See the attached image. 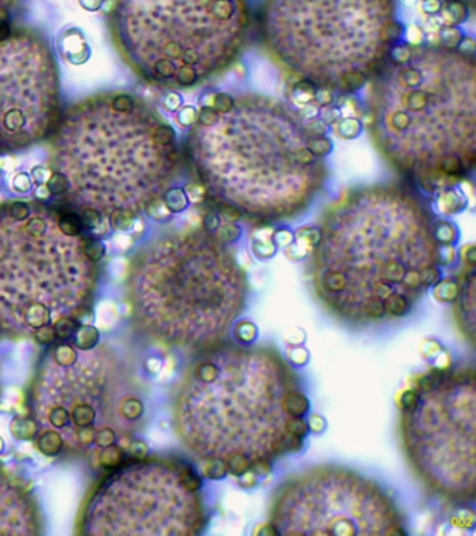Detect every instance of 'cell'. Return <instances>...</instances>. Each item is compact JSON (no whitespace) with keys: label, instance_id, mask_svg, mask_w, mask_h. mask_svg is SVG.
Segmentation results:
<instances>
[{"label":"cell","instance_id":"36","mask_svg":"<svg viewBox=\"0 0 476 536\" xmlns=\"http://www.w3.org/2000/svg\"><path fill=\"white\" fill-rule=\"evenodd\" d=\"M271 241L275 248H288L295 241V235L286 228H278L272 232Z\"/></svg>","mask_w":476,"mask_h":536},{"label":"cell","instance_id":"39","mask_svg":"<svg viewBox=\"0 0 476 536\" xmlns=\"http://www.w3.org/2000/svg\"><path fill=\"white\" fill-rule=\"evenodd\" d=\"M362 130V125L356 119H346L341 123L340 133L345 139L356 137Z\"/></svg>","mask_w":476,"mask_h":536},{"label":"cell","instance_id":"1","mask_svg":"<svg viewBox=\"0 0 476 536\" xmlns=\"http://www.w3.org/2000/svg\"><path fill=\"white\" fill-rule=\"evenodd\" d=\"M333 142L291 104L260 93H218L187 139L192 168L228 221L270 225L304 214L328 178Z\"/></svg>","mask_w":476,"mask_h":536},{"label":"cell","instance_id":"18","mask_svg":"<svg viewBox=\"0 0 476 536\" xmlns=\"http://www.w3.org/2000/svg\"><path fill=\"white\" fill-rule=\"evenodd\" d=\"M438 203L440 211L444 214H457L465 209L467 199L458 190H455L454 186H451L440 190Z\"/></svg>","mask_w":476,"mask_h":536},{"label":"cell","instance_id":"35","mask_svg":"<svg viewBox=\"0 0 476 536\" xmlns=\"http://www.w3.org/2000/svg\"><path fill=\"white\" fill-rule=\"evenodd\" d=\"M48 190L55 196H62L68 193V180L61 174L55 172L46 183Z\"/></svg>","mask_w":476,"mask_h":536},{"label":"cell","instance_id":"40","mask_svg":"<svg viewBox=\"0 0 476 536\" xmlns=\"http://www.w3.org/2000/svg\"><path fill=\"white\" fill-rule=\"evenodd\" d=\"M252 472H254L257 476H267L272 472V464L270 460H266V458H256V460H252L250 463V468H249Z\"/></svg>","mask_w":476,"mask_h":536},{"label":"cell","instance_id":"50","mask_svg":"<svg viewBox=\"0 0 476 536\" xmlns=\"http://www.w3.org/2000/svg\"><path fill=\"white\" fill-rule=\"evenodd\" d=\"M80 3L86 10L95 11L103 7V0H80Z\"/></svg>","mask_w":476,"mask_h":536},{"label":"cell","instance_id":"37","mask_svg":"<svg viewBox=\"0 0 476 536\" xmlns=\"http://www.w3.org/2000/svg\"><path fill=\"white\" fill-rule=\"evenodd\" d=\"M84 251L87 257L97 263L98 260L103 258V253H105V248H103V242L100 241H95V239H86L84 242Z\"/></svg>","mask_w":476,"mask_h":536},{"label":"cell","instance_id":"29","mask_svg":"<svg viewBox=\"0 0 476 536\" xmlns=\"http://www.w3.org/2000/svg\"><path fill=\"white\" fill-rule=\"evenodd\" d=\"M11 431L19 438H31L36 434V425L34 419H23L17 418L11 424Z\"/></svg>","mask_w":476,"mask_h":536},{"label":"cell","instance_id":"31","mask_svg":"<svg viewBox=\"0 0 476 536\" xmlns=\"http://www.w3.org/2000/svg\"><path fill=\"white\" fill-rule=\"evenodd\" d=\"M253 251L259 258H270L275 253L276 248L272 243L270 238H254L253 241Z\"/></svg>","mask_w":476,"mask_h":536},{"label":"cell","instance_id":"43","mask_svg":"<svg viewBox=\"0 0 476 536\" xmlns=\"http://www.w3.org/2000/svg\"><path fill=\"white\" fill-rule=\"evenodd\" d=\"M237 478H238L239 488H242V489H253L259 485V476L254 472H252L250 469L246 471L244 473L239 475Z\"/></svg>","mask_w":476,"mask_h":536},{"label":"cell","instance_id":"6","mask_svg":"<svg viewBox=\"0 0 476 536\" xmlns=\"http://www.w3.org/2000/svg\"><path fill=\"white\" fill-rule=\"evenodd\" d=\"M219 373L209 383L183 376L173 401L175 428L199 460H228L242 453L250 460L286 453L288 415L284 394L298 387L292 367L272 350L212 347Z\"/></svg>","mask_w":476,"mask_h":536},{"label":"cell","instance_id":"47","mask_svg":"<svg viewBox=\"0 0 476 536\" xmlns=\"http://www.w3.org/2000/svg\"><path fill=\"white\" fill-rule=\"evenodd\" d=\"M129 451H130V454L135 457V458H137V460H144L145 457H147V453H148V447H147V444L144 443V441H141V440H133V441H130V444H129Z\"/></svg>","mask_w":476,"mask_h":536},{"label":"cell","instance_id":"45","mask_svg":"<svg viewBox=\"0 0 476 536\" xmlns=\"http://www.w3.org/2000/svg\"><path fill=\"white\" fill-rule=\"evenodd\" d=\"M219 224H221V215L217 214V213H208L203 218L202 229L208 232V233H214L217 231V228L219 226Z\"/></svg>","mask_w":476,"mask_h":536},{"label":"cell","instance_id":"46","mask_svg":"<svg viewBox=\"0 0 476 536\" xmlns=\"http://www.w3.org/2000/svg\"><path fill=\"white\" fill-rule=\"evenodd\" d=\"M285 341L288 345H302L306 341V332L302 328H292L286 332Z\"/></svg>","mask_w":476,"mask_h":536},{"label":"cell","instance_id":"22","mask_svg":"<svg viewBox=\"0 0 476 536\" xmlns=\"http://www.w3.org/2000/svg\"><path fill=\"white\" fill-rule=\"evenodd\" d=\"M200 475L209 480H222L228 476L227 461L221 458H207L199 463Z\"/></svg>","mask_w":476,"mask_h":536},{"label":"cell","instance_id":"48","mask_svg":"<svg viewBox=\"0 0 476 536\" xmlns=\"http://www.w3.org/2000/svg\"><path fill=\"white\" fill-rule=\"evenodd\" d=\"M253 535L257 536H275L279 535L278 528L272 522H266L257 525V528L253 531Z\"/></svg>","mask_w":476,"mask_h":536},{"label":"cell","instance_id":"10","mask_svg":"<svg viewBox=\"0 0 476 536\" xmlns=\"http://www.w3.org/2000/svg\"><path fill=\"white\" fill-rule=\"evenodd\" d=\"M113 31L145 80L189 88L231 69L252 28L249 0H119Z\"/></svg>","mask_w":476,"mask_h":536},{"label":"cell","instance_id":"33","mask_svg":"<svg viewBox=\"0 0 476 536\" xmlns=\"http://www.w3.org/2000/svg\"><path fill=\"white\" fill-rule=\"evenodd\" d=\"M420 401V393L416 392L415 389L404 390L398 396V406L401 412H409L418 406Z\"/></svg>","mask_w":476,"mask_h":536},{"label":"cell","instance_id":"19","mask_svg":"<svg viewBox=\"0 0 476 536\" xmlns=\"http://www.w3.org/2000/svg\"><path fill=\"white\" fill-rule=\"evenodd\" d=\"M432 231H433V238L438 242V245L454 246L460 239V231L457 225L447 219L433 221Z\"/></svg>","mask_w":476,"mask_h":536},{"label":"cell","instance_id":"3","mask_svg":"<svg viewBox=\"0 0 476 536\" xmlns=\"http://www.w3.org/2000/svg\"><path fill=\"white\" fill-rule=\"evenodd\" d=\"M374 143L429 191L455 186L476 164V65L447 45H395L369 93Z\"/></svg>","mask_w":476,"mask_h":536},{"label":"cell","instance_id":"20","mask_svg":"<svg viewBox=\"0 0 476 536\" xmlns=\"http://www.w3.org/2000/svg\"><path fill=\"white\" fill-rule=\"evenodd\" d=\"M162 203L165 207L170 210V214H177L183 213L189 204H190V197L186 193V190L180 187H170L161 197Z\"/></svg>","mask_w":476,"mask_h":536},{"label":"cell","instance_id":"52","mask_svg":"<svg viewBox=\"0 0 476 536\" xmlns=\"http://www.w3.org/2000/svg\"><path fill=\"white\" fill-rule=\"evenodd\" d=\"M11 3V0H0V7H7Z\"/></svg>","mask_w":476,"mask_h":536},{"label":"cell","instance_id":"11","mask_svg":"<svg viewBox=\"0 0 476 536\" xmlns=\"http://www.w3.org/2000/svg\"><path fill=\"white\" fill-rule=\"evenodd\" d=\"M185 463L138 460L119 466L81 513L83 535H197L207 525L199 492L183 483Z\"/></svg>","mask_w":476,"mask_h":536},{"label":"cell","instance_id":"53","mask_svg":"<svg viewBox=\"0 0 476 536\" xmlns=\"http://www.w3.org/2000/svg\"><path fill=\"white\" fill-rule=\"evenodd\" d=\"M457 1H461V3H464V1H472V0H457Z\"/></svg>","mask_w":476,"mask_h":536},{"label":"cell","instance_id":"38","mask_svg":"<svg viewBox=\"0 0 476 536\" xmlns=\"http://www.w3.org/2000/svg\"><path fill=\"white\" fill-rule=\"evenodd\" d=\"M419 351H420V355L425 359H432V357H438L444 350H443V345L439 341L428 338L420 344Z\"/></svg>","mask_w":476,"mask_h":536},{"label":"cell","instance_id":"12","mask_svg":"<svg viewBox=\"0 0 476 536\" xmlns=\"http://www.w3.org/2000/svg\"><path fill=\"white\" fill-rule=\"evenodd\" d=\"M401 433L418 476L436 493L475 499V373H445L420 393L418 406L403 412Z\"/></svg>","mask_w":476,"mask_h":536},{"label":"cell","instance_id":"4","mask_svg":"<svg viewBox=\"0 0 476 536\" xmlns=\"http://www.w3.org/2000/svg\"><path fill=\"white\" fill-rule=\"evenodd\" d=\"M52 167L83 211L137 214L161 200L180 169L176 132L128 94H103L68 109L52 140Z\"/></svg>","mask_w":476,"mask_h":536},{"label":"cell","instance_id":"32","mask_svg":"<svg viewBox=\"0 0 476 536\" xmlns=\"http://www.w3.org/2000/svg\"><path fill=\"white\" fill-rule=\"evenodd\" d=\"M285 429L288 434H294V436H299V437H306L307 433H309V428H307L306 419L304 416H288L286 422H285Z\"/></svg>","mask_w":476,"mask_h":536},{"label":"cell","instance_id":"23","mask_svg":"<svg viewBox=\"0 0 476 536\" xmlns=\"http://www.w3.org/2000/svg\"><path fill=\"white\" fill-rule=\"evenodd\" d=\"M125 457H126V453L123 447L109 446L100 451L95 463L105 469H118L125 463Z\"/></svg>","mask_w":476,"mask_h":536},{"label":"cell","instance_id":"41","mask_svg":"<svg viewBox=\"0 0 476 536\" xmlns=\"http://www.w3.org/2000/svg\"><path fill=\"white\" fill-rule=\"evenodd\" d=\"M457 258V251L454 246L448 245H439V266H450Z\"/></svg>","mask_w":476,"mask_h":536},{"label":"cell","instance_id":"16","mask_svg":"<svg viewBox=\"0 0 476 536\" xmlns=\"http://www.w3.org/2000/svg\"><path fill=\"white\" fill-rule=\"evenodd\" d=\"M455 299V320L471 344L475 341V271L470 267Z\"/></svg>","mask_w":476,"mask_h":536},{"label":"cell","instance_id":"14","mask_svg":"<svg viewBox=\"0 0 476 536\" xmlns=\"http://www.w3.org/2000/svg\"><path fill=\"white\" fill-rule=\"evenodd\" d=\"M59 75L46 42L33 33L0 41V147L27 148L56 125Z\"/></svg>","mask_w":476,"mask_h":536},{"label":"cell","instance_id":"21","mask_svg":"<svg viewBox=\"0 0 476 536\" xmlns=\"http://www.w3.org/2000/svg\"><path fill=\"white\" fill-rule=\"evenodd\" d=\"M461 286L455 278H440L433 285V296L440 303H454L460 295Z\"/></svg>","mask_w":476,"mask_h":536},{"label":"cell","instance_id":"7","mask_svg":"<svg viewBox=\"0 0 476 536\" xmlns=\"http://www.w3.org/2000/svg\"><path fill=\"white\" fill-rule=\"evenodd\" d=\"M84 242L42 204L0 209V335L49 344L58 322L88 309L98 270Z\"/></svg>","mask_w":476,"mask_h":536},{"label":"cell","instance_id":"30","mask_svg":"<svg viewBox=\"0 0 476 536\" xmlns=\"http://www.w3.org/2000/svg\"><path fill=\"white\" fill-rule=\"evenodd\" d=\"M250 463H252V460H250L246 454H242V453L232 454V456L227 460L228 473H231V475H234V476H239V475L244 473L246 471H249Z\"/></svg>","mask_w":476,"mask_h":536},{"label":"cell","instance_id":"8","mask_svg":"<svg viewBox=\"0 0 476 536\" xmlns=\"http://www.w3.org/2000/svg\"><path fill=\"white\" fill-rule=\"evenodd\" d=\"M260 30L286 72L337 94L372 81L404 34L397 0H264Z\"/></svg>","mask_w":476,"mask_h":536},{"label":"cell","instance_id":"44","mask_svg":"<svg viewBox=\"0 0 476 536\" xmlns=\"http://www.w3.org/2000/svg\"><path fill=\"white\" fill-rule=\"evenodd\" d=\"M304 447H305L304 437L294 436V434H289L286 437V441H285V450H286V453L298 454V453H301L304 450Z\"/></svg>","mask_w":476,"mask_h":536},{"label":"cell","instance_id":"2","mask_svg":"<svg viewBox=\"0 0 476 536\" xmlns=\"http://www.w3.org/2000/svg\"><path fill=\"white\" fill-rule=\"evenodd\" d=\"M433 218L404 186L351 189L324 211L311 251V283L341 319L365 322L374 302L401 293L413 303L440 278Z\"/></svg>","mask_w":476,"mask_h":536},{"label":"cell","instance_id":"15","mask_svg":"<svg viewBox=\"0 0 476 536\" xmlns=\"http://www.w3.org/2000/svg\"><path fill=\"white\" fill-rule=\"evenodd\" d=\"M41 518L30 492L0 468V535H36Z\"/></svg>","mask_w":476,"mask_h":536},{"label":"cell","instance_id":"9","mask_svg":"<svg viewBox=\"0 0 476 536\" xmlns=\"http://www.w3.org/2000/svg\"><path fill=\"white\" fill-rule=\"evenodd\" d=\"M30 405L36 436L94 463L105 447H129L145 414L130 363L103 344L52 347L35 373Z\"/></svg>","mask_w":476,"mask_h":536},{"label":"cell","instance_id":"17","mask_svg":"<svg viewBox=\"0 0 476 536\" xmlns=\"http://www.w3.org/2000/svg\"><path fill=\"white\" fill-rule=\"evenodd\" d=\"M281 408L288 416H305L310 411V401L302 392L294 389L284 394Z\"/></svg>","mask_w":476,"mask_h":536},{"label":"cell","instance_id":"51","mask_svg":"<svg viewBox=\"0 0 476 536\" xmlns=\"http://www.w3.org/2000/svg\"><path fill=\"white\" fill-rule=\"evenodd\" d=\"M11 34H13V31H11L10 24L7 21H0V41L10 38Z\"/></svg>","mask_w":476,"mask_h":536},{"label":"cell","instance_id":"5","mask_svg":"<svg viewBox=\"0 0 476 536\" xmlns=\"http://www.w3.org/2000/svg\"><path fill=\"white\" fill-rule=\"evenodd\" d=\"M126 293L148 338L205 351L225 340L244 309L247 277L229 245L190 228L164 233L137 251Z\"/></svg>","mask_w":476,"mask_h":536},{"label":"cell","instance_id":"34","mask_svg":"<svg viewBox=\"0 0 476 536\" xmlns=\"http://www.w3.org/2000/svg\"><path fill=\"white\" fill-rule=\"evenodd\" d=\"M286 357L295 366H305L310 359V354L302 345H289L286 350Z\"/></svg>","mask_w":476,"mask_h":536},{"label":"cell","instance_id":"13","mask_svg":"<svg viewBox=\"0 0 476 536\" xmlns=\"http://www.w3.org/2000/svg\"><path fill=\"white\" fill-rule=\"evenodd\" d=\"M279 535H407L401 514L377 483L338 466L285 482L272 503Z\"/></svg>","mask_w":476,"mask_h":536},{"label":"cell","instance_id":"25","mask_svg":"<svg viewBox=\"0 0 476 536\" xmlns=\"http://www.w3.org/2000/svg\"><path fill=\"white\" fill-rule=\"evenodd\" d=\"M232 334L242 345H252L259 337V328L253 322L242 320L234 325Z\"/></svg>","mask_w":476,"mask_h":536},{"label":"cell","instance_id":"42","mask_svg":"<svg viewBox=\"0 0 476 536\" xmlns=\"http://www.w3.org/2000/svg\"><path fill=\"white\" fill-rule=\"evenodd\" d=\"M307 428L313 433H323L327 428V421L320 414H311L306 421Z\"/></svg>","mask_w":476,"mask_h":536},{"label":"cell","instance_id":"24","mask_svg":"<svg viewBox=\"0 0 476 536\" xmlns=\"http://www.w3.org/2000/svg\"><path fill=\"white\" fill-rule=\"evenodd\" d=\"M410 306H412V302L407 296L401 293H393L387 296L384 300L386 316H390V317L407 316L410 310Z\"/></svg>","mask_w":476,"mask_h":536},{"label":"cell","instance_id":"49","mask_svg":"<svg viewBox=\"0 0 476 536\" xmlns=\"http://www.w3.org/2000/svg\"><path fill=\"white\" fill-rule=\"evenodd\" d=\"M462 258L470 267H475L476 251L474 245H468L465 249H462Z\"/></svg>","mask_w":476,"mask_h":536},{"label":"cell","instance_id":"26","mask_svg":"<svg viewBox=\"0 0 476 536\" xmlns=\"http://www.w3.org/2000/svg\"><path fill=\"white\" fill-rule=\"evenodd\" d=\"M219 242L225 245H232L242 236V226L234 221H225L219 224L217 231L212 233Z\"/></svg>","mask_w":476,"mask_h":536},{"label":"cell","instance_id":"28","mask_svg":"<svg viewBox=\"0 0 476 536\" xmlns=\"http://www.w3.org/2000/svg\"><path fill=\"white\" fill-rule=\"evenodd\" d=\"M450 522L452 527H460V528H474L475 527V511L472 508H461L455 511Z\"/></svg>","mask_w":476,"mask_h":536},{"label":"cell","instance_id":"27","mask_svg":"<svg viewBox=\"0 0 476 536\" xmlns=\"http://www.w3.org/2000/svg\"><path fill=\"white\" fill-rule=\"evenodd\" d=\"M74 345L81 350H88L98 344V331L94 327H78L74 332Z\"/></svg>","mask_w":476,"mask_h":536}]
</instances>
